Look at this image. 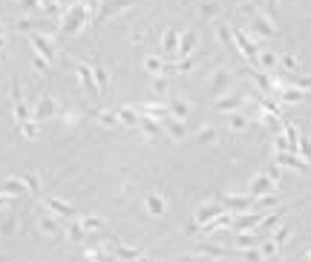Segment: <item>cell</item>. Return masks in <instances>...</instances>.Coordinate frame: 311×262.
<instances>
[{"label": "cell", "mask_w": 311, "mask_h": 262, "mask_svg": "<svg viewBox=\"0 0 311 262\" xmlns=\"http://www.w3.org/2000/svg\"><path fill=\"white\" fill-rule=\"evenodd\" d=\"M144 66H147L153 75H161V66H164V61H161V58H156V55H150V58L144 61Z\"/></svg>", "instance_id": "36"}, {"label": "cell", "mask_w": 311, "mask_h": 262, "mask_svg": "<svg viewBox=\"0 0 311 262\" xmlns=\"http://www.w3.org/2000/svg\"><path fill=\"white\" fill-rule=\"evenodd\" d=\"M116 118L121 121V124H127V127L139 124V116H135V109H130V107H121V109L116 113Z\"/></svg>", "instance_id": "28"}, {"label": "cell", "mask_w": 311, "mask_h": 262, "mask_svg": "<svg viewBox=\"0 0 311 262\" xmlns=\"http://www.w3.org/2000/svg\"><path fill=\"white\" fill-rule=\"evenodd\" d=\"M277 184H274V179L268 176V173H262V176H257V179L251 181V199H259V196H265V193H271Z\"/></svg>", "instance_id": "7"}, {"label": "cell", "mask_w": 311, "mask_h": 262, "mask_svg": "<svg viewBox=\"0 0 311 262\" xmlns=\"http://www.w3.org/2000/svg\"><path fill=\"white\" fill-rule=\"evenodd\" d=\"M277 164H283V167H297V170H308L305 159H297V153H277Z\"/></svg>", "instance_id": "16"}, {"label": "cell", "mask_w": 311, "mask_h": 262, "mask_svg": "<svg viewBox=\"0 0 311 262\" xmlns=\"http://www.w3.org/2000/svg\"><path fill=\"white\" fill-rule=\"evenodd\" d=\"M84 23H89L87 20V6L75 0V3H70V9H66V15H63V26H58V32H63V35H75V32H81Z\"/></svg>", "instance_id": "1"}, {"label": "cell", "mask_w": 311, "mask_h": 262, "mask_svg": "<svg viewBox=\"0 0 311 262\" xmlns=\"http://www.w3.org/2000/svg\"><path fill=\"white\" fill-rule=\"evenodd\" d=\"M193 49H196V32H185V35H179L176 58H190Z\"/></svg>", "instance_id": "10"}, {"label": "cell", "mask_w": 311, "mask_h": 262, "mask_svg": "<svg viewBox=\"0 0 311 262\" xmlns=\"http://www.w3.org/2000/svg\"><path fill=\"white\" fill-rule=\"evenodd\" d=\"M225 87H228V72L219 69V72L214 75V84H211V95H222Z\"/></svg>", "instance_id": "25"}, {"label": "cell", "mask_w": 311, "mask_h": 262, "mask_svg": "<svg viewBox=\"0 0 311 262\" xmlns=\"http://www.w3.org/2000/svg\"><path fill=\"white\" fill-rule=\"evenodd\" d=\"M214 136H216V127H204V130H199V136L196 138H199V141H211Z\"/></svg>", "instance_id": "45"}, {"label": "cell", "mask_w": 311, "mask_h": 262, "mask_svg": "<svg viewBox=\"0 0 311 262\" xmlns=\"http://www.w3.org/2000/svg\"><path fill=\"white\" fill-rule=\"evenodd\" d=\"M133 6V0H98V12H95V23L107 20L110 15H118Z\"/></svg>", "instance_id": "3"}, {"label": "cell", "mask_w": 311, "mask_h": 262, "mask_svg": "<svg viewBox=\"0 0 311 262\" xmlns=\"http://www.w3.org/2000/svg\"><path fill=\"white\" fill-rule=\"evenodd\" d=\"M84 256H87V262H98L101 251H98V248H89V251H84Z\"/></svg>", "instance_id": "46"}, {"label": "cell", "mask_w": 311, "mask_h": 262, "mask_svg": "<svg viewBox=\"0 0 311 262\" xmlns=\"http://www.w3.org/2000/svg\"><path fill=\"white\" fill-rule=\"evenodd\" d=\"M139 124H142V130L147 133V138H159L161 136V127L156 118H147V116H139Z\"/></svg>", "instance_id": "18"}, {"label": "cell", "mask_w": 311, "mask_h": 262, "mask_svg": "<svg viewBox=\"0 0 311 262\" xmlns=\"http://www.w3.org/2000/svg\"><path fill=\"white\" fill-rule=\"evenodd\" d=\"M0 35H3V26H0Z\"/></svg>", "instance_id": "51"}, {"label": "cell", "mask_w": 311, "mask_h": 262, "mask_svg": "<svg viewBox=\"0 0 311 262\" xmlns=\"http://www.w3.org/2000/svg\"><path fill=\"white\" fill-rule=\"evenodd\" d=\"M135 262H153V259H147V256H139V259H135Z\"/></svg>", "instance_id": "50"}, {"label": "cell", "mask_w": 311, "mask_h": 262, "mask_svg": "<svg viewBox=\"0 0 311 262\" xmlns=\"http://www.w3.org/2000/svg\"><path fill=\"white\" fill-rule=\"evenodd\" d=\"M144 205H147V210H150L153 216H161V213L167 210V205H164V199H161V196H156V193H150Z\"/></svg>", "instance_id": "22"}, {"label": "cell", "mask_w": 311, "mask_h": 262, "mask_svg": "<svg viewBox=\"0 0 311 262\" xmlns=\"http://www.w3.org/2000/svg\"><path fill=\"white\" fill-rule=\"evenodd\" d=\"M23 6H26V9H35V6H38V0H23Z\"/></svg>", "instance_id": "47"}, {"label": "cell", "mask_w": 311, "mask_h": 262, "mask_svg": "<svg viewBox=\"0 0 311 262\" xmlns=\"http://www.w3.org/2000/svg\"><path fill=\"white\" fill-rule=\"evenodd\" d=\"M280 63L285 66V72H297V66H300V61H297L294 55H283V58H280Z\"/></svg>", "instance_id": "39"}, {"label": "cell", "mask_w": 311, "mask_h": 262, "mask_svg": "<svg viewBox=\"0 0 311 262\" xmlns=\"http://www.w3.org/2000/svg\"><path fill=\"white\" fill-rule=\"evenodd\" d=\"M20 181H23V184H26V190H32V193H38V190H41L35 173H23V176H20Z\"/></svg>", "instance_id": "37"}, {"label": "cell", "mask_w": 311, "mask_h": 262, "mask_svg": "<svg viewBox=\"0 0 311 262\" xmlns=\"http://www.w3.org/2000/svg\"><path fill=\"white\" fill-rule=\"evenodd\" d=\"M176 46H179V32H176V29H167V32H164V38H161L164 58H176Z\"/></svg>", "instance_id": "14"}, {"label": "cell", "mask_w": 311, "mask_h": 262, "mask_svg": "<svg viewBox=\"0 0 311 262\" xmlns=\"http://www.w3.org/2000/svg\"><path fill=\"white\" fill-rule=\"evenodd\" d=\"M305 98V92H297V90H280V101L283 104H300Z\"/></svg>", "instance_id": "30"}, {"label": "cell", "mask_w": 311, "mask_h": 262, "mask_svg": "<svg viewBox=\"0 0 311 262\" xmlns=\"http://www.w3.org/2000/svg\"><path fill=\"white\" fill-rule=\"evenodd\" d=\"M202 18H216V12H219V6H216L214 0H211V3H202Z\"/></svg>", "instance_id": "42"}, {"label": "cell", "mask_w": 311, "mask_h": 262, "mask_svg": "<svg viewBox=\"0 0 311 262\" xmlns=\"http://www.w3.org/2000/svg\"><path fill=\"white\" fill-rule=\"evenodd\" d=\"M15 118H18V121H29V118H32V113H29V107L23 104V98L15 101Z\"/></svg>", "instance_id": "34"}, {"label": "cell", "mask_w": 311, "mask_h": 262, "mask_svg": "<svg viewBox=\"0 0 311 262\" xmlns=\"http://www.w3.org/2000/svg\"><path fill=\"white\" fill-rule=\"evenodd\" d=\"M29 41H32V46H35V52H38V55H44V61H46V63H52V61H55V46H52V41H49L46 35L29 32Z\"/></svg>", "instance_id": "5"}, {"label": "cell", "mask_w": 311, "mask_h": 262, "mask_svg": "<svg viewBox=\"0 0 311 262\" xmlns=\"http://www.w3.org/2000/svg\"><path fill=\"white\" fill-rule=\"evenodd\" d=\"M228 127H231L233 133H242V130L248 127V116H242V113H233L231 121H228Z\"/></svg>", "instance_id": "31"}, {"label": "cell", "mask_w": 311, "mask_h": 262, "mask_svg": "<svg viewBox=\"0 0 311 262\" xmlns=\"http://www.w3.org/2000/svg\"><path fill=\"white\" fill-rule=\"evenodd\" d=\"M176 262H196V259L190 256V253H185V256H182V259H176Z\"/></svg>", "instance_id": "48"}, {"label": "cell", "mask_w": 311, "mask_h": 262, "mask_svg": "<svg viewBox=\"0 0 311 262\" xmlns=\"http://www.w3.org/2000/svg\"><path fill=\"white\" fill-rule=\"evenodd\" d=\"M41 231H44V234H49V236H61V234H63V228L58 225L55 219H49V216L41 219Z\"/></svg>", "instance_id": "29"}, {"label": "cell", "mask_w": 311, "mask_h": 262, "mask_svg": "<svg viewBox=\"0 0 311 262\" xmlns=\"http://www.w3.org/2000/svg\"><path fill=\"white\" fill-rule=\"evenodd\" d=\"M46 208L52 210V213H58V216H75V208L66 205V202H61V199H55V196L46 199Z\"/></svg>", "instance_id": "17"}, {"label": "cell", "mask_w": 311, "mask_h": 262, "mask_svg": "<svg viewBox=\"0 0 311 262\" xmlns=\"http://www.w3.org/2000/svg\"><path fill=\"white\" fill-rule=\"evenodd\" d=\"M196 253H208V256H216V259H222V256H233V253L228 251V248H222V245H199Z\"/></svg>", "instance_id": "20"}, {"label": "cell", "mask_w": 311, "mask_h": 262, "mask_svg": "<svg viewBox=\"0 0 311 262\" xmlns=\"http://www.w3.org/2000/svg\"><path fill=\"white\" fill-rule=\"evenodd\" d=\"M55 113H58V101H55L52 95H44V98L38 101V107L32 109V118H35V121H46V118H52Z\"/></svg>", "instance_id": "6"}, {"label": "cell", "mask_w": 311, "mask_h": 262, "mask_svg": "<svg viewBox=\"0 0 311 262\" xmlns=\"http://www.w3.org/2000/svg\"><path fill=\"white\" fill-rule=\"evenodd\" d=\"M277 251H280V248H277L274 242H265L262 248H259V253H262V259H268V256H274Z\"/></svg>", "instance_id": "44"}, {"label": "cell", "mask_w": 311, "mask_h": 262, "mask_svg": "<svg viewBox=\"0 0 311 262\" xmlns=\"http://www.w3.org/2000/svg\"><path fill=\"white\" fill-rule=\"evenodd\" d=\"M92 78H95V87H98V92H104L107 90V72H104V66H92Z\"/></svg>", "instance_id": "32"}, {"label": "cell", "mask_w": 311, "mask_h": 262, "mask_svg": "<svg viewBox=\"0 0 311 262\" xmlns=\"http://www.w3.org/2000/svg\"><path fill=\"white\" fill-rule=\"evenodd\" d=\"M288 239H291V228H288V225H283V228H277V234H274V239H271V242H274L277 248L283 251L285 245H288Z\"/></svg>", "instance_id": "27"}, {"label": "cell", "mask_w": 311, "mask_h": 262, "mask_svg": "<svg viewBox=\"0 0 311 262\" xmlns=\"http://www.w3.org/2000/svg\"><path fill=\"white\" fill-rule=\"evenodd\" d=\"M219 213H225V208L219 205V202H214V205H204V208L199 210V213H196V225L202 228L204 222H211V219H216Z\"/></svg>", "instance_id": "13"}, {"label": "cell", "mask_w": 311, "mask_h": 262, "mask_svg": "<svg viewBox=\"0 0 311 262\" xmlns=\"http://www.w3.org/2000/svg\"><path fill=\"white\" fill-rule=\"evenodd\" d=\"M116 253H118V262H135L139 256H142L139 248H127V245H118Z\"/></svg>", "instance_id": "24"}, {"label": "cell", "mask_w": 311, "mask_h": 262, "mask_svg": "<svg viewBox=\"0 0 311 262\" xmlns=\"http://www.w3.org/2000/svg\"><path fill=\"white\" fill-rule=\"evenodd\" d=\"M167 113L182 121V118H187V113H190V104H187V101H173V104L167 107Z\"/></svg>", "instance_id": "26"}, {"label": "cell", "mask_w": 311, "mask_h": 262, "mask_svg": "<svg viewBox=\"0 0 311 262\" xmlns=\"http://www.w3.org/2000/svg\"><path fill=\"white\" fill-rule=\"evenodd\" d=\"M0 231H3V234H6V236H12V234H15V231H18V219H15V216H6V219H0Z\"/></svg>", "instance_id": "35"}, {"label": "cell", "mask_w": 311, "mask_h": 262, "mask_svg": "<svg viewBox=\"0 0 311 262\" xmlns=\"http://www.w3.org/2000/svg\"><path fill=\"white\" fill-rule=\"evenodd\" d=\"M66 236H70L72 242H84V231H81V225H70L66 228Z\"/></svg>", "instance_id": "41"}, {"label": "cell", "mask_w": 311, "mask_h": 262, "mask_svg": "<svg viewBox=\"0 0 311 262\" xmlns=\"http://www.w3.org/2000/svg\"><path fill=\"white\" fill-rule=\"evenodd\" d=\"M161 124H164V130H167L173 138H185V136H187L185 124H182L179 118H173V116H164V118H161Z\"/></svg>", "instance_id": "15"}, {"label": "cell", "mask_w": 311, "mask_h": 262, "mask_svg": "<svg viewBox=\"0 0 311 262\" xmlns=\"http://www.w3.org/2000/svg\"><path fill=\"white\" fill-rule=\"evenodd\" d=\"M20 130L26 138H35L38 136V121H20Z\"/></svg>", "instance_id": "40"}, {"label": "cell", "mask_w": 311, "mask_h": 262, "mask_svg": "<svg viewBox=\"0 0 311 262\" xmlns=\"http://www.w3.org/2000/svg\"><path fill=\"white\" fill-rule=\"evenodd\" d=\"M248 35L257 38V41H265V38H274V26L268 23V18L254 15V18H251V26H248Z\"/></svg>", "instance_id": "4"}, {"label": "cell", "mask_w": 311, "mask_h": 262, "mask_svg": "<svg viewBox=\"0 0 311 262\" xmlns=\"http://www.w3.org/2000/svg\"><path fill=\"white\" fill-rule=\"evenodd\" d=\"M3 193L12 196V199H15V196H23V193H26V184H23L20 179H6L3 181Z\"/></svg>", "instance_id": "19"}, {"label": "cell", "mask_w": 311, "mask_h": 262, "mask_svg": "<svg viewBox=\"0 0 311 262\" xmlns=\"http://www.w3.org/2000/svg\"><path fill=\"white\" fill-rule=\"evenodd\" d=\"M18 32H38V35H55L58 26L55 23H41V20H20Z\"/></svg>", "instance_id": "9"}, {"label": "cell", "mask_w": 311, "mask_h": 262, "mask_svg": "<svg viewBox=\"0 0 311 262\" xmlns=\"http://www.w3.org/2000/svg\"><path fill=\"white\" fill-rule=\"evenodd\" d=\"M231 38H233V46H239V52L248 58L251 63H257V55H259V41L257 38H251L245 29H231Z\"/></svg>", "instance_id": "2"}, {"label": "cell", "mask_w": 311, "mask_h": 262, "mask_svg": "<svg viewBox=\"0 0 311 262\" xmlns=\"http://www.w3.org/2000/svg\"><path fill=\"white\" fill-rule=\"evenodd\" d=\"M78 225H81V231H84V234H95V231H101V228H104V219H98V216H84Z\"/></svg>", "instance_id": "23"}, {"label": "cell", "mask_w": 311, "mask_h": 262, "mask_svg": "<svg viewBox=\"0 0 311 262\" xmlns=\"http://www.w3.org/2000/svg\"><path fill=\"white\" fill-rule=\"evenodd\" d=\"M245 107V95H228V98H216V109L222 113H239Z\"/></svg>", "instance_id": "11"}, {"label": "cell", "mask_w": 311, "mask_h": 262, "mask_svg": "<svg viewBox=\"0 0 311 262\" xmlns=\"http://www.w3.org/2000/svg\"><path fill=\"white\" fill-rule=\"evenodd\" d=\"M216 35H219V41H222V44L228 46V49L233 46V38H231V32L225 29V23H216Z\"/></svg>", "instance_id": "38"}, {"label": "cell", "mask_w": 311, "mask_h": 262, "mask_svg": "<svg viewBox=\"0 0 311 262\" xmlns=\"http://www.w3.org/2000/svg\"><path fill=\"white\" fill-rule=\"evenodd\" d=\"M219 205H222L225 210H236V213H245V210H251L254 199H251L248 193H245V196H233V193H231V196H225Z\"/></svg>", "instance_id": "8"}, {"label": "cell", "mask_w": 311, "mask_h": 262, "mask_svg": "<svg viewBox=\"0 0 311 262\" xmlns=\"http://www.w3.org/2000/svg\"><path fill=\"white\" fill-rule=\"evenodd\" d=\"M75 72H78L81 84H84V90H89L92 95H101V92H98V87H95V78H92V69H89L87 63H78V66H75Z\"/></svg>", "instance_id": "12"}, {"label": "cell", "mask_w": 311, "mask_h": 262, "mask_svg": "<svg viewBox=\"0 0 311 262\" xmlns=\"http://www.w3.org/2000/svg\"><path fill=\"white\" fill-rule=\"evenodd\" d=\"M153 92H167V78H164V75H159V78H156V81H153Z\"/></svg>", "instance_id": "43"}, {"label": "cell", "mask_w": 311, "mask_h": 262, "mask_svg": "<svg viewBox=\"0 0 311 262\" xmlns=\"http://www.w3.org/2000/svg\"><path fill=\"white\" fill-rule=\"evenodd\" d=\"M92 116H95V118H98V121H101L104 127H116V124H118V118L113 116V113H104V109H95Z\"/></svg>", "instance_id": "33"}, {"label": "cell", "mask_w": 311, "mask_h": 262, "mask_svg": "<svg viewBox=\"0 0 311 262\" xmlns=\"http://www.w3.org/2000/svg\"><path fill=\"white\" fill-rule=\"evenodd\" d=\"M233 236H236V245H239V251H242V248H254V245L259 242V234H257V231H251V234L233 231Z\"/></svg>", "instance_id": "21"}, {"label": "cell", "mask_w": 311, "mask_h": 262, "mask_svg": "<svg viewBox=\"0 0 311 262\" xmlns=\"http://www.w3.org/2000/svg\"><path fill=\"white\" fill-rule=\"evenodd\" d=\"M265 3H268V9L271 12H277V0H265Z\"/></svg>", "instance_id": "49"}]
</instances>
